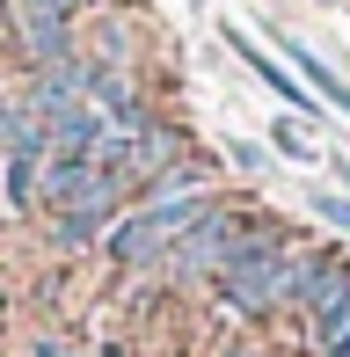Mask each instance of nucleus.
<instances>
[{
  "label": "nucleus",
  "mask_w": 350,
  "mask_h": 357,
  "mask_svg": "<svg viewBox=\"0 0 350 357\" xmlns=\"http://www.w3.org/2000/svg\"><path fill=\"white\" fill-rule=\"evenodd\" d=\"M307 335H314V350H321V357H328V350H343V343H350V299H343V306H328V314L314 321Z\"/></svg>",
  "instance_id": "obj_13"
},
{
  "label": "nucleus",
  "mask_w": 350,
  "mask_h": 357,
  "mask_svg": "<svg viewBox=\"0 0 350 357\" xmlns=\"http://www.w3.org/2000/svg\"><path fill=\"white\" fill-rule=\"evenodd\" d=\"M270 146H277V153H292V160H321L314 124H299V117H277V124H270Z\"/></svg>",
  "instance_id": "obj_12"
},
{
  "label": "nucleus",
  "mask_w": 350,
  "mask_h": 357,
  "mask_svg": "<svg viewBox=\"0 0 350 357\" xmlns=\"http://www.w3.org/2000/svg\"><path fill=\"white\" fill-rule=\"evenodd\" d=\"M241 234H248V212H234V204L219 197L212 212H204V219L168 248L161 278H168V284H212L219 270H227V255H234V241H241Z\"/></svg>",
  "instance_id": "obj_2"
},
{
  "label": "nucleus",
  "mask_w": 350,
  "mask_h": 357,
  "mask_svg": "<svg viewBox=\"0 0 350 357\" xmlns=\"http://www.w3.org/2000/svg\"><path fill=\"white\" fill-rule=\"evenodd\" d=\"M307 204H321V212H328V219H350V197H328V190H314V197H307Z\"/></svg>",
  "instance_id": "obj_15"
},
{
  "label": "nucleus",
  "mask_w": 350,
  "mask_h": 357,
  "mask_svg": "<svg viewBox=\"0 0 350 357\" xmlns=\"http://www.w3.org/2000/svg\"><path fill=\"white\" fill-rule=\"evenodd\" d=\"M183 146H190V139L175 132V124H161V117H153L146 132L132 139V153H124V183H132V197H139V190L153 183V175H168L175 160H183Z\"/></svg>",
  "instance_id": "obj_6"
},
{
  "label": "nucleus",
  "mask_w": 350,
  "mask_h": 357,
  "mask_svg": "<svg viewBox=\"0 0 350 357\" xmlns=\"http://www.w3.org/2000/svg\"><path fill=\"white\" fill-rule=\"evenodd\" d=\"M0 15H8V0H0Z\"/></svg>",
  "instance_id": "obj_16"
},
{
  "label": "nucleus",
  "mask_w": 350,
  "mask_h": 357,
  "mask_svg": "<svg viewBox=\"0 0 350 357\" xmlns=\"http://www.w3.org/2000/svg\"><path fill=\"white\" fill-rule=\"evenodd\" d=\"M227 44H234V59H241V66H248V73H256V80H263V88H270V95H277V102H284V109H292V117H299V124H314V117H321V102H314V95H307V88H292V73H284V66H277V59H270V52H256V44H248V37H241V29H227Z\"/></svg>",
  "instance_id": "obj_8"
},
{
  "label": "nucleus",
  "mask_w": 350,
  "mask_h": 357,
  "mask_svg": "<svg viewBox=\"0 0 350 357\" xmlns=\"http://www.w3.org/2000/svg\"><path fill=\"white\" fill-rule=\"evenodd\" d=\"M227 160H234L241 175H263V146H248V139H234V146H227Z\"/></svg>",
  "instance_id": "obj_14"
},
{
  "label": "nucleus",
  "mask_w": 350,
  "mask_h": 357,
  "mask_svg": "<svg viewBox=\"0 0 350 357\" xmlns=\"http://www.w3.org/2000/svg\"><path fill=\"white\" fill-rule=\"evenodd\" d=\"M350 299V255L343 248H314V270H307V284H299V299H292V314L307 321H321L328 306H343Z\"/></svg>",
  "instance_id": "obj_4"
},
{
  "label": "nucleus",
  "mask_w": 350,
  "mask_h": 357,
  "mask_svg": "<svg viewBox=\"0 0 350 357\" xmlns=\"http://www.w3.org/2000/svg\"><path fill=\"white\" fill-rule=\"evenodd\" d=\"M197 197H212V160H175L168 175H153L146 190L132 197V212H168V204H197Z\"/></svg>",
  "instance_id": "obj_7"
},
{
  "label": "nucleus",
  "mask_w": 350,
  "mask_h": 357,
  "mask_svg": "<svg viewBox=\"0 0 350 357\" xmlns=\"http://www.w3.org/2000/svg\"><path fill=\"white\" fill-rule=\"evenodd\" d=\"M37 168H44V153H0V197H8V212H37Z\"/></svg>",
  "instance_id": "obj_11"
},
{
  "label": "nucleus",
  "mask_w": 350,
  "mask_h": 357,
  "mask_svg": "<svg viewBox=\"0 0 350 357\" xmlns=\"http://www.w3.org/2000/svg\"><path fill=\"white\" fill-rule=\"evenodd\" d=\"M284 59H292V73L307 80V88H321V102H328V109H343V117H350V88H343V73H336V66H321V59H314L307 44H292V37H284Z\"/></svg>",
  "instance_id": "obj_10"
},
{
  "label": "nucleus",
  "mask_w": 350,
  "mask_h": 357,
  "mask_svg": "<svg viewBox=\"0 0 350 357\" xmlns=\"http://www.w3.org/2000/svg\"><path fill=\"white\" fill-rule=\"evenodd\" d=\"M95 183H102V168H95V160H59V153H52V160L37 168V204L59 219V212H73Z\"/></svg>",
  "instance_id": "obj_9"
},
{
  "label": "nucleus",
  "mask_w": 350,
  "mask_h": 357,
  "mask_svg": "<svg viewBox=\"0 0 350 357\" xmlns=\"http://www.w3.org/2000/svg\"><path fill=\"white\" fill-rule=\"evenodd\" d=\"M88 109L102 124H153V109L139 102V80L124 66H88Z\"/></svg>",
  "instance_id": "obj_5"
},
{
  "label": "nucleus",
  "mask_w": 350,
  "mask_h": 357,
  "mask_svg": "<svg viewBox=\"0 0 350 357\" xmlns=\"http://www.w3.org/2000/svg\"><path fill=\"white\" fill-rule=\"evenodd\" d=\"M88 66H95L88 52L52 59V66H29V80H22L15 95H22V109H29L37 124H52V117H66V109H81V102H88Z\"/></svg>",
  "instance_id": "obj_3"
},
{
  "label": "nucleus",
  "mask_w": 350,
  "mask_h": 357,
  "mask_svg": "<svg viewBox=\"0 0 350 357\" xmlns=\"http://www.w3.org/2000/svg\"><path fill=\"white\" fill-rule=\"evenodd\" d=\"M307 270H314L307 241H292L284 226H270V219H248V234L234 241L227 270H219L212 284H219V299H227L241 321H263V314H277V306L299 299Z\"/></svg>",
  "instance_id": "obj_1"
}]
</instances>
